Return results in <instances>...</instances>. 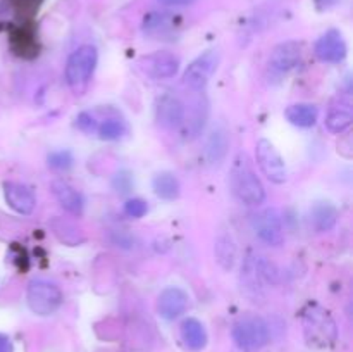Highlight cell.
I'll return each mask as SVG.
<instances>
[{
    "label": "cell",
    "mask_w": 353,
    "mask_h": 352,
    "mask_svg": "<svg viewBox=\"0 0 353 352\" xmlns=\"http://www.w3.org/2000/svg\"><path fill=\"white\" fill-rule=\"evenodd\" d=\"M230 182L233 193L247 206H261L265 200V188L255 171L252 169L248 157L238 154L233 161L230 173Z\"/></svg>",
    "instance_id": "cell-1"
},
{
    "label": "cell",
    "mask_w": 353,
    "mask_h": 352,
    "mask_svg": "<svg viewBox=\"0 0 353 352\" xmlns=\"http://www.w3.org/2000/svg\"><path fill=\"white\" fill-rule=\"evenodd\" d=\"M279 280V271L274 262L269 261L265 255L248 254L241 266V286L245 293L254 297L264 293L265 286L276 285Z\"/></svg>",
    "instance_id": "cell-2"
},
{
    "label": "cell",
    "mask_w": 353,
    "mask_h": 352,
    "mask_svg": "<svg viewBox=\"0 0 353 352\" xmlns=\"http://www.w3.org/2000/svg\"><path fill=\"white\" fill-rule=\"evenodd\" d=\"M303 330H305L307 342L316 347L331 345L338 335L333 316L319 304H309L303 311Z\"/></svg>",
    "instance_id": "cell-3"
},
{
    "label": "cell",
    "mask_w": 353,
    "mask_h": 352,
    "mask_svg": "<svg viewBox=\"0 0 353 352\" xmlns=\"http://www.w3.org/2000/svg\"><path fill=\"white\" fill-rule=\"evenodd\" d=\"M97 62H99V52L93 45H83L69 55L65 64V79L72 92L78 95L85 92L95 72Z\"/></svg>",
    "instance_id": "cell-4"
},
{
    "label": "cell",
    "mask_w": 353,
    "mask_h": 352,
    "mask_svg": "<svg viewBox=\"0 0 353 352\" xmlns=\"http://www.w3.org/2000/svg\"><path fill=\"white\" fill-rule=\"evenodd\" d=\"M26 300L30 309L38 316H50L61 307L62 292L57 283L45 278H33L28 283Z\"/></svg>",
    "instance_id": "cell-5"
},
{
    "label": "cell",
    "mask_w": 353,
    "mask_h": 352,
    "mask_svg": "<svg viewBox=\"0 0 353 352\" xmlns=\"http://www.w3.org/2000/svg\"><path fill=\"white\" fill-rule=\"evenodd\" d=\"M233 340L243 351H257L269 342V326L261 316H245L233 326Z\"/></svg>",
    "instance_id": "cell-6"
},
{
    "label": "cell",
    "mask_w": 353,
    "mask_h": 352,
    "mask_svg": "<svg viewBox=\"0 0 353 352\" xmlns=\"http://www.w3.org/2000/svg\"><path fill=\"white\" fill-rule=\"evenodd\" d=\"M221 62V55L217 50H207L202 55L195 59L192 64L186 68L185 75H183V83L188 86L193 92H200L207 86L210 78L216 72L217 66Z\"/></svg>",
    "instance_id": "cell-7"
},
{
    "label": "cell",
    "mask_w": 353,
    "mask_h": 352,
    "mask_svg": "<svg viewBox=\"0 0 353 352\" xmlns=\"http://www.w3.org/2000/svg\"><path fill=\"white\" fill-rule=\"evenodd\" d=\"M255 157H257L259 168L268 176L269 182L276 183V185H283L286 182L288 178L286 164L272 141H269L268 138H261L255 145Z\"/></svg>",
    "instance_id": "cell-8"
},
{
    "label": "cell",
    "mask_w": 353,
    "mask_h": 352,
    "mask_svg": "<svg viewBox=\"0 0 353 352\" xmlns=\"http://www.w3.org/2000/svg\"><path fill=\"white\" fill-rule=\"evenodd\" d=\"M302 54L303 48L300 41L290 40L276 45L271 52V57H269V75L272 78H283V76H286L300 64Z\"/></svg>",
    "instance_id": "cell-9"
},
{
    "label": "cell",
    "mask_w": 353,
    "mask_h": 352,
    "mask_svg": "<svg viewBox=\"0 0 353 352\" xmlns=\"http://www.w3.org/2000/svg\"><path fill=\"white\" fill-rule=\"evenodd\" d=\"M252 228L264 244L278 247L285 240L281 216L276 209H264L252 216Z\"/></svg>",
    "instance_id": "cell-10"
},
{
    "label": "cell",
    "mask_w": 353,
    "mask_h": 352,
    "mask_svg": "<svg viewBox=\"0 0 353 352\" xmlns=\"http://www.w3.org/2000/svg\"><path fill=\"white\" fill-rule=\"evenodd\" d=\"M186 110L185 104L174 95H165L159 97L157 102H155V121L159 123V126L165 128V130H174L185 124Z\"/></svg>",
    "instance_id": "cell-11"
},
{
    "label": "cell",
    "mask_w": 353,
    "mask_h": 352,
    "mask_svg": "<svg viewBox=\"0 0 353 352\" xmlns=\"http://www.w3.org/2000/svg\"><path fill=\"white\" fill-rule=\"evenodd\" d=\"M314 52L319 61L327 62V64H340L347 57V41L338 30H327L316 41Z\"/></svg>",
    "instance_id": "cell-12"
},
{
    "label": "cell",
    "mask_w": 353,
    "mask_h": 352,
    "mask_svg": "<svg viewBox=\"0 0 353 352\" xmlns=\"http://www.w3.org/2000/svg\"><path fill=\"white\" fill-rule=\"evenodd\" d=\"M141 69L154 79H168L179 71V59L171 52H154L140 61Z\"/></svg>",
    "instance_id": "cell-13"
},
{
    "label": "cell",
    "mask_w": 353,
    "mask_h": 352,
    "mask_svg": "<svg viewBox=\"0 0 353 352\" xmlns=\"http://www.w3.org/2000/svg\"><path fill=\"white\" fill-rule=\"evenodd\" d=\"M190 306V297L179 286H168L157 299V313L164 320L172 321L186 313Z\"/></svg>",
    "instance_id": "cell-14"
},
{
    "label": "cell",
    "mask_w": 353,
    "mask_h": 352,
    "mask_svg": "<svg viewBox=\"0 0 353 352\" xmlns=\"http://www.w3.org/2000/svg\"><path fill=\"white\" fill-rule=\"evenodd\" d=\"M179 28H181L179 16L169 12H150L143 19V33L150 38H159V40L174 37Z\"/></svg>",
    "instance_id": "cell-15"
},
{
    "label": "cell",
    "mask_w": 353,
    "mask_h": 352,
    "mask_svg": "<svg viewBox=\"0 0 353 352\" xmlns=\"http://www.w3.org/2000/svg\"><path fill=\"white\" fill-rule=\"evenodd\" d=\"M3 197H6V202L9 204L10 209H14L19 214H24V216L33 213L34 206H37V197H34L33 190L30 186L23 185V183H3Z\"/></svg>",
    "instance_id": "cell-16"
},
{
    "label": "cell",
    "mask_w": 353,
    "mask_h": 352,
    "mask_svg": "<svg viewBox=\"0 0 353 352\" xmlns=\"http://www.w3.org/2000/svg\"><path fill=\"white\" fill-rule=\"evenodd\" d=\"M52 192H54L57 202L68 213L74 214V216H81L83 211H85V199L74 186L62 182V179H55V182H52Z\"/></svg>",
    "instance_id": "cell-17"
},
{
    "label": "cell",
    "mask_w": 353,
    "mask_h": 352,
    "mask_svg": "<svg viewBox=\"0 0 353 352\" xmlns=\"http://www.w3.org/2000/svg\"><path fill=\"white\" fill-rule=\"evenodd\" d=\"M10 45L21 57H34L38 54L37 35L30 24H21V26L14 28L12 35H10Z\"/></svg>",
    "instance_id": "cell-18"
},
{
    "label": "cell",
    "mask_w": 353,
    "mask_h": 352,
    "mask_svg": "<svg viewBox=\"0 0 353 352\" xmlns=\"http://www.w3.org/2000/svg\"><path fill=\"white\" fill-rule=\"evenodd\" d=\"M179 331H181L183 342L190 351L199 352L207 345L205 326L195 317H186L179 326Z\"/></svg>",
    "instance_id": "cell-19"
},
{
    "label": "cell",
    "mask_w": 353,
    "mask_h": 352,
    "mask_svg": "<svg viewBox=\"0 0 353 352\" xmlns=\"http://www.w3.org/2000/svg\"><path fill=\"white\" fill-rule=\"evenodd\" d=\"M309 221H310V226H312L316 231H319V233L330 231L338 221L336 207L330 202H317L316 206L310 209Z\"/></svg>",
    "instance_id": "cell-20"
},
{
    "label": "cell",
    "mask_w": 353,
    "mask_h": 352,
    "mask_svg": "<svg viewBox=\"0 0 353 352\" xmlns=\"http://www.w3.org/2000/svg\"><path fill=\"white\" fill-rule=\"evenodd\" d=\"M285 116L293 126L312 128L317 123L319 110L312 104H293L285 110Z\"/></svg>",
    "instance_id": "cell-21"
},
{
    "label": "cell",
    "mask_w": 353,
    "mask_h": 352,
    "mask_svg": "<svg viewBox=\"0 0 353 352\" xmlns=\"http://www.w3.org/2000/svg\"><path fill=\"white\" fill-rule=\"evenodd\" d=\"M152 186H154L155 195L161 197V199H164V200L178 199L179 192H181V185H179V179L169 171L157 173V175L154 176Z\"/></svg>",
    "instance_id": "cell-22"
},
{
    "label": "cell",
    "mask_w": 353,
    "mask_h": 352,
    "mask_svg": "<svg viewBox=\"0 0 353 352\" xmlns=\"http://www.w3.org/2000/svg\"><path fill=\"white\" fill-rule=\"evenodd\" d=\"M230 140L224 130H216L210 133L209 140L205 145V157L210 164H221L228 154Z\"/></svg>",
    "instance_id": "cell-23"
},
{
    "label": "cell",
    "mask_w": 353,
    "mask_h": 352,
    "mask_svg": "<svg viewBox=\"0 0 353 352\" xmlns=\"http://www.w3.org/2000/svg\"><path fill=\"white\" fill-rule=\"evenodd\" d=\"M352 119L353 116L350 104L333 107V109L330 110V114L326 116V128L331 133H343V131L352 124Z\"/></svg>",
    "instance_id": "cell-24"
},
{
    "label": "cell",
    "mask_w": 353,
    "mask_h": 352,
    "mask_svg": "<svg viewBox=\"0 0 353 352\" xmlns=\"http://www.w3.org/2000/svg\"><path fill=\"white\" fill-rule=\"evenodd\" d=\"M52 228H54V233L57 235L59 240L68 245H78L85 240V237L79 233L78 228L68 219H54L52 221Z\"/></svg>",
    "instance_id": "cell-25"
},
{
    "label": "cell",
    "mask_w": 353,
    "mask_h": 352,
    "mask_svg": "<svg viewBox=\"0 0 353 352\" xmlns=\"http://www.w3.org/2000/svg\"><path fill=\"white\" fill-rule=\"evenodd\" d=\"M216 255L217 261L221 262V266H223L224 269L233 268L234 257H236V247H234V242L231 240V237L223 235V237L217 238Z\"/></svg>",
    "instance_id": "cell-26"
},
{
    "label": "cell",
    "mask_w": 353,
    "mask_h": 352,
    "mask_svg": "<svg viewBox=\"0 0 353 352\" xmlns=\"http://www.w3.org/2000/svg\"><path fill=\"white\" fill-rule=\"evenodd\" d=\"M97 133H99V137L102 138V140H119V138L126 133V124H124V121H121L119 117H109V119L103 121L102 124H99Z\"/></svg>",
    "instance_id": "cell-27"
},
{
    "label": "cell",
    "mask_w": 353,
    "mask_h": 352,
    "mask_svg": "<svg viewBox=\"0 0 353 352\" xmlns=\"http://www.w3.org/2000/svg\"><path fill=\"white\" fill-rule=\"evenodd\" d=\"M74 162V157L69 150H55L48 155V166L54 169H69Z\"/></svg>",
    "instance_id": "cell-28"
},
{
    "label": "cell",
    "mask_w": 353,
    "mask_h": 352,
    "mask_svg": "<svg viewBox=\"0 0 353 352\" xmlns=\"http://www.w3.org/2000/svg\"><path fill=\"white\" fill-rule=\"evenodd\" d=\"M147 211H148L147 202L141 199H130L126 200V204H124V213H126L130 217H134V219L143 217L145 214H147Z\"/></svg>",
    "instance_id": "cell-29"
},
{
    "label": "cell",
    "mask_w": 353,
    "mask_h": 352,
    "mask_svg": "<svg viewBox=\"0 0 353 352\" xmlns=\"http://www.w3.org/2000/svg\"><path fill=\"white\" fill-rule=\"evenodd\" d=\"M10 2H12V7L21 14V16L28 17L33 16V14L37 12L41 0H10Z\"/></svg>",
    "instance_id": "cell-30"
},
{
    "label": "cell",
    "mask_w": 353,
    "mask_h": 352,
    "mask_svg": "<svg viewBox=\"0 0 353 352\" xmlns=\"http://www.w3.org/2000/svg\"><path fill=\"white\" fill-rule=\"evenodd\" d=\"M76 126H78L83 133L92 135V133H95L97 128H99V124H97L95 117H93L92 114L81 113L78 117H76Z\"/></svg>",
    "instance_id": "cell-31"
},
{
    "label": "cell",
    "mask_w": 353,
    "mask_h": 352,
    "mask_svg": "<svg viewBox=\"0 0 353 352\" xmlns=\"http://www.w3.org/2000/svg\"><path fill=\"white\" fill-rule=\"evenodd\" d=\"M0 352H12V342L3 333H0Z\"/></svg>",
    "instance_id": "cell-32"
},
{
    "label": "cell",
    "mask_w": 353,
    "mask_h": 352,
    "mask_svg": "<svg viewBox=\"0 0 353 352\" xmlns=\"http://www.w3.org/2000/svg\"><path fill=\"white\" fill-rule=\"evenodd\" d=\"M161 3H164V6H171V7H181V6H190V3H193L195 0H159Z\"/></svg>",
    "instance_id": "cell-33"
},
{
    "label": "cell",
    "mask_w": 353,
    "mask_h": 352,
    "mask_svg": "<svg viewBox=\"0 0 353 352\" xmlns=\"http://www.w3.org/2000/svg\"><path fill=\"white\" fill-rule=\"evenodd\" d=\"M336 2H338V0H316L317 7H319L321 10H323V9H330V7H333Z\"/></svg>",
    "instance_id": "cell-34"
}]
</instances>
